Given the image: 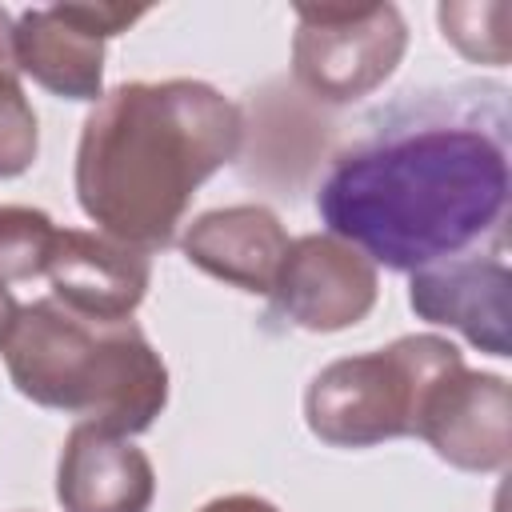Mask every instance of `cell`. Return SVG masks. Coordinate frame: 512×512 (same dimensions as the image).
Here are the masks:
<instances>
[{"mask_svg": "<svg viewBox=\"0 0 512 512\" xmlns=\"http://www.w3.org/2000/svg\"><path fill=\"white\" fill-rule=\"evenodd\" d=\"M332 236L372 264L416 272L464 256L508 208L504 128L424 120L344 152L316 192Z\"/></svg>", "mask_w": 512, "mask_h": 512, "instance_id": "obj_1", "label": "cell"}, {"mask_svg": "<svg viewBox=\"0 0 512 512\" xmlns=\"http://www.w3.org/2000/svg\"><path fill=\"white\" fill-rule=\"evenodd\" d=\"M240 140V108L204 80L120 84L80 128V212L120 244L168 248L196 188L236 160Z\"/></svg>", "mask_w": 512, "mask_h": 512, "instance_id": "obj_2", "label": "cell"}, {"mask_svg": "<svg viewBox=\"0 0 512 512\" xmlns=\"http://www.w3.org/2000/svg\"><path fill=\"white\" fill-rule=\"evenodd\" d=\"M0 356L20 396L116 436L152 428L168 404V368L132 320H96L56 296L12 312Z\"/></svg>", "mask_w": 512, "mask_h": 512, "instance_id": "obj_3", "label": "cell"}, {"mask_svg": "<svg viewBox=\"0 0 512 512\" xmlns=\"http://www.w3.org/2000/svg\"><path fill=\"white\" fill-rule=\"evenodd\" d=\"M460 364V348L432 332L332 360L304 392V420L312 436L332 448H372L396 436H416L424 396Z\"/></svg>", "mask_w": 512, "mask_h": 512, "instance_id": "obj_4", "label": "cell"}, {"mask_svg": "<svg viewBox=\"0 0 512 512\" xmlns=\"http://www.w3.org/2000/svg\"><path fill=\"white\" fill-rule=\"evenodd\" d=\"M408 28L396 4H300L292 36L296 80L328 104L376 92L400 64Z\"/></svg>", "mask_w": 512, "mask_h": 512, "instance_id": "obj_5", "label": "cell"}, {"mask_svg": "<svg viewBox=\"0 0 512 512\" xmlns=\"http://www.w3.org/2000/svg\"><path fill=\"white\" fill-rule=\"evenodd\" d=\"M144 8L120 4H52L16 16V72L32 76L60 100L104 96V40L136 24Z\"/></svg>", "mask_w": 512, "mask_h": 512, "instance_id": "obj_6", "label": "cell"}, {"mask_svg": "<svg viewBox=\"0 0 512 512\" xmlns=\"http://www.w3.org/2000/svg\"><path fill=\"white\" fill-rule=\"evenodd\" d=\"M376 264L332 232L296 236L272 280V304L304 332H340L376 304Z\"/></svg>", "mask_w": 512, "mask_h": 512, "instance_id": "obj_7", "label": "cell"}, {"mask_svg": "<svg viewBox=\"0 0 512 512\" xmlns=\"http://www.w3.org/2000/svg\"><path fill=\"white\" fill-rule=\"evenodd\" d=\"M416 436L464 472H496L512 452V396L508 380L492 372L452 368L424 396Z\"/></svg>", "mask_w": 512, "mask_h": 512, "instance_id": "obj_8", "label": "cell"}, {"mask_svg": "<svg viewBox=\"0 0 512 512\" xmlns=\"http://www.w3.org/2000/svg\"><path fill=\"white\" fill-rule=\"evenodd\" d=\"M508 264L500 256L464 252L412 272L408 304L420 320L456 328L488 356H512L508 336Z\"/></svg>", "mask_w": 512, "mask_h": 512, "instance_id": "obj_9", "label": "cell"}, {"mask_svg": "<svg viewBox=\"0 0 512 512\" xmlns=\"http://www.w3.org/2000/svg\"><path fill=\"white\" fill-rule=\"evenodd\" d=\"M44 276L60 304L96 320H132L148 292L152 264L148 252L104 232L56 228Z\"/></svg>", "mask_w": 512, "mask_h": 512, "instance_id": "obj_10", "label": "cell"}, {"mask_svg": "<svg viewBox=\"0 0 512 512\" xmlns=\"http://www.w3.org/2000/svg\"><path fill=\"white\" fill-rule=\"evenodd\" d=\"M152 496V460L128 436L96 424L68 432L56 464V500L64 512H148Z\"/></svg>", "mask_w": 512, "mask_h": 512, "instance_id": "obj_11", "label": "cell"}, {"mask_svg": "<svg viewBox=\"0 0 512 512\" xmlns=\"http://www.w3.org/2000/svg\"><path fill=\"white\" fill-rule=\"evenodd\" d=\"M288 244L292 240H288L280 216L264 204L212 208V212L196 216L188 224V232L180 236L184 256L200 272H208L240 292H252V296L272 292V280L280 272Z\"/></svg>", "mask_w": 512, "mask_h": 512, "instance_id": "obj_12", "label": "cell"}, {"mask_svg": "<svg viewBox=\"0 0 512 512\" xmlns=\"http://www.w3.org/2000/svg\"><path fill=\"white\" fill-rule=\"evenodd\" d=\"M56 224L40 208L0 204V284L44 276Z\"/></svg>", "mask_w": 512, "mask_h": 512, "instance_id": "obj_13", "label": "cell"}, {"mask_svg": "<svg viewBox=\"0 0 512 512\" xmlns=\"http://www.w3.org/2000/svg\"><path fill=\"white\" fill-rule=\"evenodd\" d=\"M36 148H40L36 112L20 88V72L0 68V180L28 172Z\"/></svg>", "mask_w": 512, "mask_h": 512, "instance_id": "obj_14", "label": "cell"}, {"mask_svg": "<svg viewBox=\"0 0 512 512\" xmlns=\"http://www.w3.org/2000/svg\"><path fill=\"white\" fill-rule=\"evenodd\" d=\"M440 28H444V40H452L472 60H484V64H504L508 60V36L480 32V4H444L440 8Z\"/></svg>", "mask_w": 512, "mask_h": 512, "instance_id": "obj_15", "label": "cell"}, {"mask_svg": "<svg viewBox=\"0 0 512 512\" xmlns=\"http://www.w3.org/2000/svg\"><path fill=\"white\" fill-rule=\"evenodd\" d=\"M196 512H280L272 500L252 496V492H232V496H216L208 504H200Z\"/></svg>", "mask_w": 512, "mask_h": 512, "instance_id": "obj_16", "label": "cell"}, {"mask_svg": "<svg viewBox=\"0 0 512 512\" xmlns=\"http://www.w3.org/2000/svg\"><path fill=\"white\" fill-rule=\"evenodd\" d=\"M12 32H16V20L0 8V68H12L16 72V52H12Z\"/></svg>", "mask_w": 512, "mask_h": 512, "instance_id": "obj_17", "label": "cell"}, {"mask_svg": "<svg viewBox=\"0 0 512 512\" xmlns=\"http://www.w3.org/2000/svg\"><path fill=\"white\" fill-rule=\"evenodd\" d=\"M20 304H16V296L8 292V284H0V332H4V324L12 320V312H16Z\"/></svg>", "mask_w": 512, "mask_h": 512, "instance_id": "obj_18", "label": "cell"}]
</instances>
